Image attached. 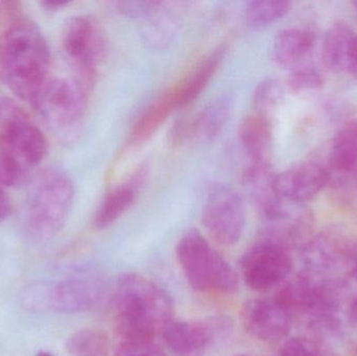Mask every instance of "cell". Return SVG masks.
Listing matches in <instances>:
<instances>
[{"instance_id": "cell-23", "label": "cell", "mask_w": 357, "mask_h": 356, "mask_svg": "<svg viewBox=\"0 0 357 356\" xmlns=\"http://www.w3.org/2000/svg\"><path fill=\"white\" fill-rule=\"evenodd\" d=\"M291 8V2L287 0H255L245 8V21L250 26H266L284 17Z\"/></svg>"}, {"instance_id": "cell-11", "label": "cell", "mask_w": 357, "mask_h": 356, "mask_svg": "<svg viewBox=\"0 0 357 356\" xmlns=\"http://www.w3.org/2000/svg\"><path fill=\"white\" fill-rule=\"evenodd\" d=\"M333 178L328 163L308 159L272 178V190L280 202L300 205L318 196Z\"/></svg>"}, {"instance_id": "cell-21", "label": "cell", "mask_w": 357, "mask_h": 356, "mask_svg": "<svg viewBox=\"0 0 357 356\" xmlns=\"http://www.w3.org/2000/svg\"><path fill=\"white\" fill-rule=\"evenodd\" d=\"M340 256L337 240L329 235L314 238L304 249L305 273L320 278L321 274L331 269Z\"/></svg>"}, {"instance_id": "cell-33", "label": "cell", "mask_w": 357, "mask_h": 356, "mask_svg": "<svg viewBox=\"0 0 357 356\" xmlns=\"http://www.w3.org/2000/svg\"><path fill=\"white\" fill-rule=\"evenodd\" d=\"M348 315H349L350 321L357 327V296L352 300L351 304H350Z\"/></svg>"}, {"instance_id": "cell-36", "label": "cell", "mask_w": 357, "mask_h": 356, "mask_svg": "<svg viewBox=\"0 0 357 356\" xmlns=\"http://www.w3.org/2000/svg\"><path fill=\"white\" fill-rule=\"evenodd\" d=\"M236 356H258V355H238Z\"/></svg>"}, {"instance_id": "cell-20", "label": "cell", "mask_w": 357, "mask_h": 356, "mask_svg": "<svg viewBox=\"0 0 357 356\" xmlns=\"http://www.w3.org/2000/svg\"><path fill=\"white\" fill-rule=\"evenodd\" d=\"M354 35L352 27L344 22L335 23L325 33L322 61L329 70L339 72L346 68L348 49Z\"/></svg>"}, {"instance_id": "cell-4", "label": "cell", "mask_w": 357, "mask_h": 356, "mask_svg": "<svg viewBox=\"0 0 357 356\" xmlns=\"http://www.w3.org/2000/svg\"><path fill=\"white\" fill-rule=\"evenodd\" d=\"M75 200L70 178L58 169H48L38 177L29 192L26 229L31 238H54L66 223Z\"/></svg>"}, {"instance_id": "cell-19", "label": "cell", "mask_w": 357, "mask_h": 356, "mask_svg": "<svg viewBox=\"0 0 357 356\" xmlns=\"http://www.w3.org/2000/svg\"><path fill=\"white\" fill-rule=\"evenodd\" d=\"M178 108L174 90L165 92L155 100L144 113L132 131L130 141L132 144H144L152 137L153 134L167 121V117Z\"/></svg>"}, {"instance_id": "cell-16", "label": "cell", "mask_w": 357, "mask_h": 356, "mask_svg": "<svg viewBox=\"0 0 357 356\" xmlns=\"http://www.w3.org/2000/svg\"><path fill=\"white\" fill-rule=\"evenodd\" d=\"M144 173L138 171L137 175L119 184L107 194L93 217V226L96 229H106L123 217L136 202Z\"/></svg>"}, {"instance_id": "cell-9", "label": "cell", "mask_w": 357, "mask_h": 356, "mask_svg": "<svg viewBox=\"0 0 357 356\" xmlns=\"http://www.w3.org/2000/svg\"><path fill=\"white\" fill-rule=\"evenodd\" d=\"M241 267L245 284L252 291L266 293L287 279L293 263L287 247L264 236L245 253Z\"/></svg>"}, {"instance_id": "cell-17", "label": "cell", "mask_w": 357, "mask_h": 356, "mask_svg": "<svg viewBox=\"0 0 357 356\" xmlns=\"http://www.w3.org/2000/svg\"><path fill=\"white\" fill-rule=\"evenodd\" d=\"M225 54L226 48L222 46L216 48L206 56L177 87L173 88L178 107L191 104L195 98H199L222 64Z\"/></svg>"}, {"instance_id": "cell-14", "label": "cell", "mask_w": 357, "mask_h": 356, "mask_svg": "<svg viewBox=\"0 0 357 356\" xmlns=\"http://www.w3.org/2000/svg\"><path fill=\"white\" fill-rule=\"evenodd\" d=\"M163 340L174 356H203L211 347L205 323L172 320L162 332Z\"/></svg>"}, {"instance_id": "cell-30", "label": "cell", "mask_w": 357, "mask_h": 356, "mask_svg": "<svg viewBox=\"0 0 357 356\" xmlns=\"http://www.w3.org/2000/svg\"><path fill=\"white\" fill-rule=\"evenodd\" d=\"M10 211H12V204H10V198L4 192L3 187L0 186V223L10 215Z\"/></svg>"}, {"instance_id": "cell-32", "label": "cell", "mask_w": 357, "mask_h": 356, "mask_svg": "<svg viewBox=\"0 0 357 356\" xmlns=\"http://www.w3.org/2000/svg\"><path fill=\"white\" fill-rule=\"evenodd\" d=\"M70 1L67 0H44V1L40 2L43 8H45L48 10H58L64 6H68Z\"/></svg>"}, {"instance_id": "cell-31", "label": "cell", "mask_w": 357, "mask_h": 356, "mask_svg": "<svg viewBox=\"0 0 357 356\" xmlns=\"http://www.w3.org/2000/svg\"><path fill=\"white\" fill-rule=\"evenodd\" d=\"M347 259L350 276L357 281V245L349 251Z\"/></svg>"}, {"instance_id": "cell-18", "label": "cell", "mask_w": 357, "mask_h": 356, "mask_svg": "<svg viewBox=\"0 0 357 356\" xmlns=\"http://www.w3.org/2000/svg\"><path fill=\"white\" fill-rule=\"evenodd\" d=\"M230 112L231 104L228 98L214 100L203 108L190 125H187V131L201 141H211L226 127Z\"/></svg>"}, {"instance_id": "cell-13", "label": "cell", "mask_w": 357, "mask_h": 356, "mask_svg": "<svg viewBox=\"0 0 357 356\" xmlns=\"http://www.w3.org/2000/svg\"><path fill=\"white\" fill-rule=\"evenodd\" d=\"M239 140L250 159L249 169L270 171L273 136L270 118L252 113L241 121Z\"/></svg>"}, {"instance_id": "cell-24", "label": "cell", "mask_w": 357, "mask_h": 356, "mask_svg": "<svg viewBox=\"0 0 357 356\" xmlns=\"http://www.w3.org/2000/svg\"><path fill=\"white\" fill-rule=\"evenodd\" d=\"M283 98L280 82L274 79L260 82L253 91V106L255 113L268 118Z\"/></svg>"}, {"instance_id": "cell-2", "label": "cell", "mask_w": 357, "mask_h": 356, "mask_svg": "<svg viewBox=\"0 0 357 356\" xmlns=\"http://www.w3.org/2000/svg\"><path fill=\"white\" fill-rule=\"evenodd\" d=\"M50 49L37 25L17 20L0 35V75L8 89L33 102L47 82Z\"/></svg>"}, {"instance_id": "cell-29", "label": "cell", "mask_w": 357, "mask_h": 356, "mask_svg": "<svg viewBox=\"0 0 357 356\" xmlns=\"http://www.w3.org/2000/svg\"><path fill=\"white\" fill-rule=\"evenodd\" d=\"M352 77L357 79V33L352 38L348 49L346 68Z\"/></svg>"}, {"instance_id": "cell-1", "label": "cell", "mask_w": 357, "mask_h": 356, "mask_svg": "<svg viewBox=\"0 0 357 356\" xmlns=\"http://www.w3.org/2000/svg\"><path fill=\"white\" fill-rule=\"evenodd\" d=\"M115 325L123 341H156L174 319V303L167 291L150 278L126 273L114 292Z\"/></svg>"}, {"instance_id": "cell-34", "label": "cell", "mask_w": 357, "mask_h": 356, "mask_svg": "<svg viewBox=\"0 0 357 356\" xmlns=\"http://www.w3.org/2000/svg\"><path fill=\"white\" fill-rule=\"evenodd\" d=\"M36 356H54L52 353H46V351H41V353H38Z\"/></svg>"}, {"instance_id": "cell-5", "label": "cell", "mask_w": 357, "mask_h": 356, "mask_svg": "<svg viewBox=\"0 0 357 356\" xmlns=\"http://www.w3.org/2000/svg\"><path fill=\"white\" fill-rule=\"evenodd\" d=\"M0 154L29 173L47 154V140L29 114L10 98H0Z\"/></svg>"}, {"instance_id": "cell-26", "label": "cell", "mask_w": 357, "mask_h": 356, "mask_svg": "<svg viewBox=\"0 0 357 356\" xmlns=\"http://www.w3.org/2000/svg\"><path fill=\"white\" fill-rule=\"evenodd\" d=\"M212 346L224 344L234 332V322L228 316L216 315L203 320Z\"/></svg>"}, {"instance_id": "cell-28", "label": "cell", "mask_w": 357, "mask_h": 356, "mask_svg": "<svg viewBox=\"0 0 357 356\" xmlns=\"http://www.w3.org/2000/svg\"><path fill=\"white\" fill-rule=\"evenodd\" d=\"M280 356H327L314 342L305 338H293L287 341L280 350Z\"/></svg>"}, {"instance_id": "cell-25", "label": "cell", "mask_w": 357, "mask_h": 356, "mask_svg": "<svg viewBox=\"0 0 357 356\" xmlns=\"http://www.w3.org/2000/svg\"><path fill=\"white\" fill-rule=\"evenodd\" d=\"M324 84L322 75L312 66H299L289 75V85L294 91L319 89Z\"/></svg>"}, {"instance_id": "cell-8", "label": "cell", "mask_w": 357, "mask_h": 356, "mask_svg": "<svg viewBox=\"0 0 357 356\" xmlns=\"http://www.w3.org/2000/svg\"><path fill=\"white\" fill-rule=\"evenodd\" d=\"M202 223L218 244L234 246L243 238L247 224L243 198L224 184L212 185L204 203Z\"/></svg>"}, {"instance_id": "cell-15", "label": "cell", "mask_w": 357, "mask_h": 356, "mask_svg": "<svg viewBox=\"0 0 357 356\" xmlns=\"http://www.w3.org/2000/svg\"><path fill=\"white\" fill-rule=\"evenodd\" d=\"M316 36L314 31L301 27H289L277 33L273 42V58L284 67L301 66L314 50Z\"/></svg>"}, {"instance_id": "cell-12", "label": "cell", "mask_w": 357, "mask_h": 356, "mask_svg": "<svg viewBox=\"0 0 357 356\" xmlns=\"http://www.w3.org/2000/svg\"><path fill=\"white\" fill-rule=\"evenodd\" d=\"M241 322L253 338L278 342L291 332L293 315L275 298L252 299L243 305Z\"/></svg>"}, {"instance_id": "cell-6", "label": "cell", "mask_w": 357, "mask_h": 356, "mask_svg": "<svg viewBox=\"0 0 357 356\" xmlns=\"http://www.w3.org/2000/svg\"><path fill=\"white\" fill-rule=\"evenodd\" d=\"M87 91L77 79H50L44 84L31 105L56 133L73 134L87 110Z\"/></svg>"}, {"instance_id": "cell-37", "label": "cell", "mask_w": 357, "mask_h": 356, "mask_svg": "<svg viewBox=\"0 0 357 356\" xmlns=\"http://www.w3.org/2000/svg\"><path fill=\"white\" fill-rule=\"evenodd\" d=\"M354 6H356V10H357V1L354 2Z\"/></svg>"}, {"instance_id": "cell-22", "label": "cell", "mask_w": 357, "mask_h": 356, "mask_svg": "<svg viewBox=\"0 0 357 356\" xmlns=\"http://www.w3.org/2000/svg\"><path fill=\"white\" fill-rule=\"evenodd\" d=\"M66 348L71 356H109L110 343L100 330H82L68 339Z\"/></svg>"}, {"instance_id": "cell-7", "label": "cell", "mask_w": 357, "mask_h": 356, "mask_svg": "<svg viewBox=\"0 0 357 356\" xmlns=\"http://www.w3.org/2000/svg\"><path fill=\"white\" fill-rule=\"evenodd\" d=\"M62 48L77 72V81L89 90L106 49L104 31L98 19L90 15L69 19L62 31Z\"/></svg>"}, {"instance_id": "cell-27", "label": "cell", "mask_w": 357, "mask_h": 356, "mask_svg": "<svg viewBox=\"0 0 357 356\" xmlns=\"http://www.w3.org/2000/svg\"><path fill=\"white\" fill-rule=\"evenodd\" d=\"M115 356H167L156 341H123Z\"/></svg>"}, {"instance_id": "cell-35", "label": "cell", "mask_w": 357, "mask_h": 356, "mask_svg": "<svg viewBox=\"0 0 357 356\" xmlns=\"http://www.w3.org/2000/svg\"><path fill=\"white\" fill-rule=\"evenodd\" d=\"M350 178H351V179L354 180V182H356V185L357 186V173H354V175Z\"/></svg>"}, {"instance_id": "cell-3", "label": "cell", "mask_w": 357, "mask_h": 356, "mask_svg": "<svg viewBox=\"0 0 357 356\" xmlns=\"http://www.w3.org/2000/svg\"><path fill=\"white\" fill-rule=\"evenodd\" d=\"M176 253L178 265L193 290L225 295L238 291V274L201 232L187 231L178 240Z\"/></svg>"}, {"instance_id": "cell-10", "label": "cell", "mask_w": 357, "mask_h": 356, "mask_svg": "<svg viewBox=\"0 0 357 356\" xmlns=\"http://www.w3.org/2000/svg\"><path fill=\"white\" fill-rule=\"evenodd\" d=\"M106 288V280L100 274L79 272L52 284L43 301L56 313L65 315L87 313L102 302Z\"/></svg>"}]
</instances>
